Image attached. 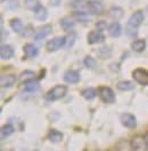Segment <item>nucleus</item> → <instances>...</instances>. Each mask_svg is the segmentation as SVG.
<instances>
[{
	"instance_id": "nucleus-36",
	"label": "nucleus",
	"mask_w": 148,
	"mask_h": 151,
	"mask_svg": "<svg viewBox=\"0 0 148 151\" xmlns=\"http://www.w3.org/2000/svg\"><path fill=\"white\" fill-rule=\"evenodd\" d=\"M7 35H8V33L6 31H1V32H0V41H2L5 38H7Z\"/></svg>"
},
{
	"instance_id": "nucleus-28",
	"label": "nucleus",
	"mask_w": 148,
	"mask_h": 151,
	"mask_svg": "<svg viewBox=\"0 0 148 151\" xmlns=\"http://www.w3.org/2000/svg\"><path fill=\"white\" fill-rule=\"evenodd\" d=\"M24 6L28 9H30V10H36L40 6V2L38 0H25Z\"/></svg>"
},
{
	"instance_id": "nucleus-5",
	"label": "nucleus",
	"mask_w": 148,
	"mask_h": 151,
	"mask_svg": "<svg viewBox=\"0 0 148 151\" xmlns=\"http://www.w3.org/2000/svg\"><path fill=\"white\" fill-rule=\"evenodd\" d=\"M120 121L122 123V125L126 129H136L137 127V119H136V116L132 114H122L120 116Z\"/></svg>"
},
{
	"instance_id": "nucleus-3",
	"label": "nucleus",
	"mask_w": 148,
	"mask_h": 151,
	"mask_svg": "<svg viewBox=\"0 0 148 151\" xmlns=\"http://www.w3.org/2000/svg\"><path fill=\"white\" fill-rule=\"evenodd\" d=\"M129 145L132 151H147V134L144 136H134Z\"/></svg>"
},
{
	"instance_id": "nucleus-11",
	"label": "nucleus",
	"mask_w": 148,
	"mask_h": 151,
	"mask_svg": "<svg viewBox=\"0 0 148 151\" xmlns=\"http://www.w3.org/2000/svg\"><path fill=\"white\" fill-rule=\"evenodd\" d=\"M105 40V37L99 32V31H91L88 34V43L89 45H95V43H100Z\"/></svg>"
},
{
	"instance_id": "nucleus-23",
	"label": "nucleus",
	"mask_w": 148,
	"mask_h": 151,
	"mask_svg": "<svg viewBox=\"0 0 148 151\" xmlns=\"http://www.w3.org/2000/svg\"><path fill=\"white\" fill-rule=\"evenodd\" d=\"M118 89L120 91H130L134 89V85L130 81H121L118 83Z\"/></svg>"
},
{
	"instance_id": "nucleus-38",
	"label": "nucleus",
	"mask_w": 148,
	"mask_h": 151,
	"mask_svg": "<svg viewBox=\"0 0 148 151\" xmlns=\"http://www.w3.org/2000/svg\"><path fill=\"white\" fill-rule=\"evenodd\" d=\"M2 24H4V21H2V17L0 16V27L2 26Z\"/></svg>"
},
{
	"instance_id": "nucleus-22",
	"label": "nucleus",
	"mask_w": 148,
	"mask_h": 151,
	"mask_svg": "<svg viewBox=\"0 0 148 151\" xmlns=\"http://www.w3.org/2000/svg\"><path fill=\"white\" fill-rule=\"evenodd\" d=\"M131 48L136 52H142L145 50V48H146V41L145 40H137L132 43Z\"/></svg>"
},
{
	"instance_id": "nucleus-34",
	"label": "nucleus",
	"mask_w": 148,
	"mask_h": 151,
	"mask_svg": "<svg viewBox=\"0 0 148 151\" xmlns=\"http://www.w3.org/2000/svg\"><path fill=\"white\" fill-rule=\"evenodd\" d=\"M96 27H97V31H104L106 27H107V23L105 22V21H100V22H98L96 24Z\"/></svg>"
},
{
	"instance_id": "nucleus-25",
	"label": "nucleus",
	"mask_w": 148,
	"mask_h": 151,
	"mask_svg": "<svg viewBox=\"0 0 148 151\" xmlns=\"http://www.w3.org/2000/svg\"><path fill=\"white\" fill-rule=\"evenodd\" d=\"M96 96H97L96 90L92 89V88H88V89L82 91V97L84 99H87V100H92V99L96 98Z\"/></svg>"
},
{
	"instance_id": "nucleus-32",
	"label": "nucleus",
	"mask_w": 148,
	"mask_h": 151,
	"mask_svg": "<svg viewBox=\"0 0 148 151\" xmlns=\"http://www.w3.org/2000/svg\"><path fill=\"white\" fill-rule=\"evenodd\" d=\"M74 17H76V19L78 21H80V22H89V16L87 14H84V13H79V14H74Z\"/></svg>"
},
{
	"instance_id": "nucleus-33",
	"label": "nucleus",
	"mask_w": 148,
	"mask_h": 151,
	"mask_svg": "<svg viewBox=\"0 0 148 151\" xmlns=\"http://www.w3.org/2000/svg\"><path fill=\"white\" fill-rule=\"evenodd\" d=\"M23 30H24V32L22 33V35L24 37V38H29V37H31V35L33 34V32H34V30H33L31 26H29V27H24Z\"/></svg>"
},
{
	"instance_id": "nucleus-2",
	"label": "nucleus",
	"mask_w": 148,
	"mask_h": 151,
	"mask_svg": "<svg viewBox=\"0 0 148 151\" xmlns=\"http://www.w3.org/2000/svg\"><path fill=\"white\" fill-rule=\"evenodd\" d=\"M66 92L67 88L65 85H56V86H54L52 90L47 93L46 98L48 99L49 101H56V100H59L63 97H65Z\"/></svg>"
},
{
	"instance_id": "nucleus-19",
	"label": "nucleus",
	"mask_w": 148,
	"mask_h": 151,
	"mask_svg": "<svg viewBox=\"0 0 148 151\" xmlns=\"http://www.w3.org/2000/svg\"><path fill=\"white\" fill-rule=\"evenodd\" d=\"M34 13H36V18H37L38 21H44L47 18V16H48V12H47V9L42 5H40L34 10Z\"/></svg>"
},
{
	"instance_id": "nucleus-31",
	"label": "nucleus",
	"mask_w": 148,
	"mask_h": 151,
	"mask_svg": "<svg viewBox=\"0 0 148 151\" xmlns=\"http://www.w3.org/2000/svg\"><path fill=\"white\" fill-rule=\"evenodd\" d=\"M99 56L102 58H108L111 56V49L108 47H104L99 50Z\"/></svg>"
},
{
	"instance_id": "nucleus-7",
	"label": "nucleus",
	"mask_w": 148,
	"mask_h": 151,
	"mask_svg": "<svg viewBox=\"0 0 148 151\" xmlns=\"http://www.w3.org/2000/svg\"><path fill=\"white\" fill-rule=\"evenodd\" d=\"M16 82V76L14 74H5L0 76V86L1 88H10Z\"/></svg>"
},
{
	"instance_id": "nucleus-14",
	"label": "nucleus",
	"mask_w": 148,
	"mask_h": 151,
	"mask_svg": "<svg viewBox=\"0 0 148 151\" xmlns=\"http://www.w3.org/2000/svg\"><path fill=\"white\" fill-rule=\"evenodd\" d=\"M52 25H44V27L37 33V35H36L34 39H36L37 41H41V40H44L47 35H49V34L52 33Z\"/></svg>"
},
{
	"instance_id": "nucleus-18",
	"label": "nucleus",
	"mask_w": 148,
	"mask_h": 151,
	"mask_svg": "<svg viewBox=\"0 0 148 151\" xmlns=\"http://www.w3.org/2000/svg\"><path fill=\"white\" fill-rule=\"evenodd\" d=\"M124 15V12L121 7H112L108 12V16L113 19H118Z\"/></svg>"
},
{
	"instance_id": "nucleus-30",
	"label": "nucleus",
	"mask_w": 148,
	"mask_h": 151,
	"mask_svg": "<svg viewBox=\"0 0 148 151\" xmlns=\"http://www.w3.org/2000/svg\"><path fill=\"white\" fill-rule=\"evenodd\" d=\"M39 89V83L38 82H33V81H30L25 83V91L26 92H33V91H37Z\"/></svg>"
},
{
	"instance_id": "nucleus-21",
	"label": "nucleus",
	"mask_w": 148,
	"mask_h": 151,
	"mask_svg": "<svg viewBox=\"0 0 148 151\" xmlns=\"http://www.w3.org/2000/svg\"><path fill=\"white\" fill-rule=\"evenodd\" d=\"M10 27L16 33H21V32H23V29H24L22 21L18 19V18H14V19L10 21Z\"/></svg>"
},
{
	"instance_id": "nucleus-6",
	"label": "nucleus",
	"mask_w": 148,
	"mask_h": 151,
	"mask_svg": "<svg viewBox=\"0 0 148 151\" xmlns=\"http://www.w3.org/2000/svg\"><path fill=\"white\" fill-rule=\"evenodd\" d=\"M132 77L136 82H138L141 85H147L148 84V73L144 68H137L132 73Z\"/></svg>"
},
{
	"instance_id": "nucleus-8",
	"label": "nucleus",
	"mask_w": 148,
	"mask_h": 151,
	"mask_svg": "<svg viewBox=\"0 0 148 151\" xmlns=\"http://www.w3.org/2000/svg\"><path fill=\"white\" fill-rule=\"evenodd\" d=\"M14 49L12 45H4L0 47V58L1 59H5V60H8L10 58L14 57Z\"/></svg>"
},
{
	"instance_id": "nucleus-37",
	"label": "nucleus",
	"mask_w": 148,
	"mask_h": 151,
	"mask_svg": "<svg viewBox=\"0 0 148 151\" xmlns=\"http://www.w3.org/2000/svg\"><path fill=\"white\" fill-rule=\"evenodd\" d=\"M59 4H60V0H52L50 1V5H52V6L54 5H59Z\"/></svg>"
},
{
	"instance_id": "nucleus-12",
	"label": "nucleus",
	"mask_w": 148,
	"mask_h": 151,
	"mask_svg": "<svg viewBox=\"0 0 148 151\" xmlns=\"http://www.w3.org/2000/svg\"><path fill=\"white\" fill-rule=\"evenodd\" d=\"M88 9L92 14L99 15V14H102L104 12V6L102 5V2H99V1H89Z\"/></svg>"
},
{
	"instance_id": "nucleus-16",
	"label": "nucleus",
	"mask_w": 148,
	"mask_h": 151,
	"mask_svg": "<svg viewBox=\"0 0 148 151\" xmlns=\"http://www.w3.org/2000/svg\"><path fill=\"white\" fill-rule=\"evenodd\" d=\"M14 126L10 125V124H7V125H4L2 127H0V139H5L7 136L12 135L14 133Z\"/></svg>"
},
{
	"instance_id": "nucleus-4",
	"label": "nucleus",
	"mask_w": 148,
	"mask_h": 151,
	"mask_svg": "<svg viewBox=\"0 0 148 151\" xmlns=\"http://www.w3.org/2000/svg\"><path fill=\"white\" fill-rule=\"evenodd\" d=\"M98 93H99L100 99L103 100L104 102H106V104H113L115 101L114 91L112 90L111 88H108V86H102V88H99Z\"/></svg>"
},
{
	"instance_id": "nucleus-1",
	"label": "nucleus",
	"mask_w": 148,
	"mask_h": 151,
	"mask_svg": "<svg viewBox=\"0 0 148 151\" xmlns=\"http://www.w3.org/2000/svg\"><path fill=\"white\" fill-rule=\"evenodd\" d=\"M142 21H144V12L142 10H137L136 13H133L128 22V26H126V33L129 37H134L137 34V30L140 26Z\"/></svg>"
},
{
	"instance_id": "nucleus-27",
	"label": "nucleus",
	"mask_w": 148,
	"mask_h": 151,
	"mask_svg": "<svg viewBox=\"0 0 148 151\" xmlns=\"http://www.w3.org/2000/svg\"><path fill=\"white\" fill-rule=\"evenodd\" d=\"M60 24H62L63 29L65 31H71L74 27V22L71 18H63Z\"/></svg>"
},
{
	"instance_id": "nucleus-13",
	"label": "nucleus",
	"mask_w": 148,
	"mask_h": 151,
	"mask_svg": "<svg viewBox=\"0 0 148 151\" xmlns=\"http://www.w3.org/2000/svg\"><path fill=\"white\" fill-rule=\"evenodd\" d=\"M47 137H48L49 141H52L54 143H58V142H60L63 140V133L57 131V129H50L48 132Z\"/></svg>"
},
{
	"instance_id": "nucleus-35",
	"label": "nucleus",
	"mask_w": 148,
	"mask_h": 151,
	"mask_svg": "<svg viewBox=\"0 0 148 151\" xmlns=\"http://www.w3.org/2000/svg\"><path fill=\"white\" fill-rule=\"evenodd\" d=\"M118 151H132V149L130 148V145L129 144H120L118 148Z\"/></svg>"
},
{
	"instance_id": "nucleus-15",
	"label": "nucleus",
	"mask_w": 148,
	"mask_h": 151,
	"mask_svg": "<svg viewBox=\"0 0 148 151\" xmlns=\"http://www.w3.org/2000/svg\"><path fill=\"white\" fill-rule=\"evenodd\" d=\"M23 50H24L25 55H26L29 58H34V57H37L38 48L36 47V45L28 43V45H25L24 47H23Z\"/></svg>"
},
{
	"instance_id": "nucleus-26",
	"label": "nucleus",
	"mask_w": 148,
	"mask_h": 151,
	"mask_svg": "<svg viewBox=\"0 0 148 151\" xmlns=\"http://www.w3.org/2000/svg\"><path fill=\"white\" fill-rule=\"evenodd\" d=\"M72 6L78 10H84V9H88V2L83 1V0H74L72 2Z\"/></svg>"
},
{
	"instance_id": "nucleus-17",
	"label": "nucleus",
	"mask_w": 148,
	"mask_h": 151,
	"mask_svg": "<svg viewBox=\"0 0 148 151\" xmlns=\"http://www.w3.org/2000/svg\"><path fill=\"white\" fill-rule=\"evenodd\" d=\"M108 32H110V35L113 37V38H118L121 35V32H122V27H121V25L118 24V23H113L111 26H110V29H108Z\"/></svg>"
},
{
	"instance_id": "nucleus-9",
	"label": "nucleus",
	"mask_w": 148,
	"mask_h": 151,
	"mask_svg": "<svg viewBox=\"0 0 148 151\" xmlns=\"http://www.w3.org/2000/svg\"><path fill=\"white\" fill-rule=\"evenodd\" d=\"M64 47V38H55L47 43L48 51H56Z\"/></svg>"
},
{
	"instance_id": "nucleus-20",
	"label": "nucleus",
	"mask_w": 148,
	"mask_h": 151,
	"mask_svg": "<svg viewBox=\"0 0 148 151\" xmlns=\"http://www.w3.org/2000/svg\"><path fill=\"white\" fill-rule=\"evenodd\" d=\"M34 76L36 75H34V73L32 70H24L20 75V82H22V83L30 82V81H32L34 78Z\"/></svg>"
},
{
	"instance_id": "nucleus-10",
	"label": "nucleus",
	"mask_w": 148,
	"mask_h": 151,
	"mask_svg": "<svg viewBox=\"0 0 148 151\" xmlns=\"http://www.w3.org/2000/svg\"><path fill=\"white\" fill-rule=\"evenodd\" d=\"M64 81L70 84H75L80 81V73L78 70H67L64 74Z\"/></svg>"
},
{
	"instance_id": "nucleus-29",
	"label": "nucleus",
	"mask_w": 148,
	"mask_h": 151,
	"mask_svg": "<svg viewBox=\"0 0 148 151\" xmlns=\"http://www.w3.org/2000/svg\"><path fill=\"white\" fill-rule=\"evenodd\" d=\"M83 64H84V66L89 69H92V68H95L96 66V60H95V58H92L91 56H87L86 58H84V60H83Z\"/></svg>"
},
{
	"instance_id": "nucleus-24",
	"label": "nucleus",
	"mask_w": 148,
	"mask_h": 151,
	"mask_svg": "<svg viewBox=\"0 0 148 151\" xmlns=\"http://www.w3.org/2000/svg\"><path fill=\"white\" fill-rule=\"evenodd\" d=\"M75 40H76V34H75L74 32H71L66 38H64V45H65V48H66V49L71 48V47L74 45Z\"/></svg>"
}]
</instances>
